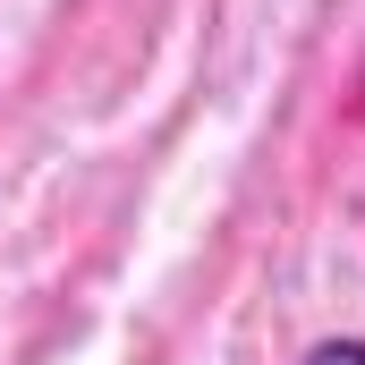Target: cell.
<instances>
[{
	"label": "cell",
	"instance_id": "obj_1",
	"mask_svg": "<svg viewBox=\"0 0 365 365\" xmlns=\"http://www.w3.org/2000/svg\"><path fill=\"white\" fill-rule=\"evenodd\" d=\"M306 365H365V340H323V349H306Z\"/></svg>",
	"mask_w": 365,
	"mask_h": 365
}]
</instances>
